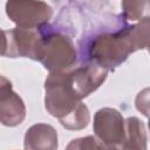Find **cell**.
<instances>
[{
    "label": "cell",
    "instance_id": "5b68a950",
    "mask_svg": "<svg viewBox=\"0 0 150 150\" xmlns=\"http://www.w3.org/2000/svg\"><path fill=\"white\" fill-rule=\"evenodd\" d=\"M26 150H56L57 135L48 124H35L27 130L25 136Z\"/></svg>",
    "mask_w": 150,
    "mask_h": 150
},
{
    "label": "cell",
    "instance_id": "ba28073f",
    "mask_svg": "<svg viewBox=\"0 0 150 150\" xmlns=\"http://www.w3.org/2000/svg\"><path fill=\"white\" fill-rule=\"evenodd\" d=\"M149 128H150V121H149Z\"/></svg>",
    "mask_w": 150,
    "mask_h": 150
},
{
    "label": "cell",
    "instance_id": "52a82bcc",
    "mask_svg": "<svg viewBox=\"0 0 150 150\" xmlns=\"http://www.w3.org/2000/svg\"><path fill=\"white\" fill-rule=\"evenodd\" d=\"M136 107L142 114L150 116V88L144 89L138 94L136 98Z\"/></svg>",
    "mask_w": 150,
    "mask_h": 150
},
{
    "label": "cell",
    "instance_id": "8992f818",
    "mask_svg": "<svg viewBox=\"0 0 150 150\" xmlns=\"http://www.w3.org/2000/svg\"><path fill=\"white\" fill-rule=\"evenodd\" d=\"M67 150H100L93 137L74 139L67 148Z\"/></svg>",
    "mask_w": 150,
    "mask_h": 150
},
{
    "label": "cell",
    "instance_id": "3957f363",
    "mask_svg": "<svg viewBox=\"0 0 150 150\" xmlns=\"http://www.w3.org/2000/svg\"><path fill=\"white\" fill-rule=\"evenodd\" d=\"M97 137L110 146L122 145L125 137L123 130V120L118 111L104 108L97 111L94 123Z\"/></svg>",
    "mask_w": 150,
    "mask_h": 150
},
{
    "label": "cell",
    "instance_id": "6da1fadb",
    "mask_svg": "<svg viewBox=\"0 0 150 150\" xmlns=\"http://www.w3.org/2000/svg\"><path fill=\"white\" fill-rule=\"evenodd\" d=\"M53 26H41V46L39 53V60L46 68L59 71L67 69L76 60V52L69 36L56 32Z\"/></svg>",
    "mask_w": 150,
    "mask_h": 150
},
{
    "label": "cell",
    "instance_id": "277c9868",
    "mask_svg": "<svg viewBox=\"0 0 150 150\" xmlns=\"http://www.w3.org/2000/svg\"><path fill=\"white\" fill-rule=\"evenodd\" d=\"M1 81V122L9 127L20 124L25 117V105L22 100L12 91L11 83L7 82L5 77H2Z\"/></svg>",
    "mask_w": 150,
    "mask_h": 150
},
{
    "label": "cell",
    "instance_id": "7a4b0ae2",
    "mask_svg": "<svg viewBox=\"0 0 150 150\" xmlns=\"http://www.w3.org/2000/svg\"><path fill=\"white\" fill-rule=\"evenodd\" d=\"M6 13L22 28H39L52 16V8L42 1H8Z\"/></svg>",
    "mask_w": 150,
    "mask_h": 150
}]
</instances>
